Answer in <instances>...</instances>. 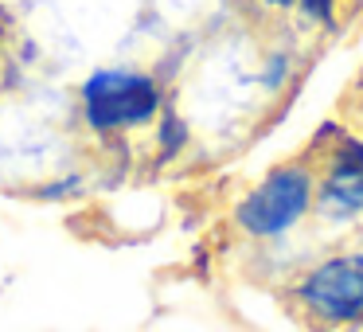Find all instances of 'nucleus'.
<instances>
[{"mask_svg":"<svg viewBox=\"0 0 363 332\" xmlns=\"http://www.w3.org/2000/svg\"><path fill=\"white\" fill-rule=\"evenodd\" d=\"M301 9L313 20H332V0H301Z\"/></svg>","mask_w":363,"mask_h":332,"instance_id":"obj_7","label":"nucleus"},{"mask_svg":"<svg viewBox=\"0 0 363 332\" xmlns=\"http://www.w3.org/2000/svg\"><path fill=\"white\" fill-rule=\"evenodd\" d=\"M301 297L313 313L328 321H355L363 316V254H344L301 282Z\"/></svg>","mask_w":363,"mask_h":332,"instance_id":"obj_3","label":"nucleus"},{"mask_svg":"<svg viewBox=\"0 0 363 332\" xmlns=\"http://www.w3.org/2000/svg\"><path fill=\"white\" fill-rule=\"evenodd\" d=\"M340 160H344V165L363 168V145H359V141H344V149H340Z\"/></svg>","mask_w":363,"mask_h":332,"instance_id":"obj_8","label":"nucleus"},{"mask_svg":"<svg viewBox=\"0 0 363 332\" xmlns=\"http://www.w3.org/2000/svg\"><path fill=\"white\" fill-rule=\"evenodd\" d=\"M160 110H164V90L145 71L102 67V71H90L79 87V118L94 137H118L125 129H141Z\"/></svg>","mask_w":363,"mask_h":332,"instance_id":"obj_1","label":"nucleus"},{"mask_svg":"<svg viewBox=\"0 0 363 332\" xmlns=\"http://www.w3.org/2000/svg\"><path fill=\"white\" fill-rule=\"evenodd\" d=\"M74 196H82V176L79 172L55 176V180L35 188V199H43V204H63V199H74Z\"/></svg>","mask_w":363,"mask_h":332,"instance_id":"obj_6","label":"nucleus"},{"mask_svg":"<svg viewBox=\"0 0 363 332\" xmlns=\"http://www.w3.org/2000/svg\"><path fill=\"white\" fill-rule=\"evenodd\" d=\"M324 211L336 215V219L363 211V168L336 160V172L324 184Z\"/></svg>","mask_w":363,"mask_h":332,"instance_id":"obj_4","label":"nucleus"},{"mask_svg":"<svg viewBox=\"0 0 363 332\" xmlns=\"http://www.w3.org/2000/svg\"><path fill=\"white\" fill-rule=\"evenodd\" d=\"M305 207H308V176L301 168H277L238 204L235 219L246 235L269 238L289 231L305 215Z\"/></svg>","mask_w":363,"mask_h":332,"instance_id":"obj_2","label":"nucleus"},{"mask_svg":"<svg viewBox=\"0 0 363 332\" xmlns=\"http://www.w3.org/2000/svg\"><path fill=\"white\" fill-rule=\"evenodd\" d=\"M269 4H277V9H285V4H293V0H269Z\"/></svg>","mask_w":363,"mask_h":332,"instance_id":"obj_9","label":"nucleus"},{"mask_svg":"<svg viewBox=\"0 0 363 332\" xmlns=\"http://www.w3.org/2000/svg\"><path fill=\"white\" fill-rule=\"evenodd\" d=\"M184 145H188V126H184V118H176L172 110H164V114H160V126H157L160 157H176Z\"/></svg>","mask_w":363,"mask_h":332,"instance_id":"obj_5","label":"nucleus"}]
</instances>
